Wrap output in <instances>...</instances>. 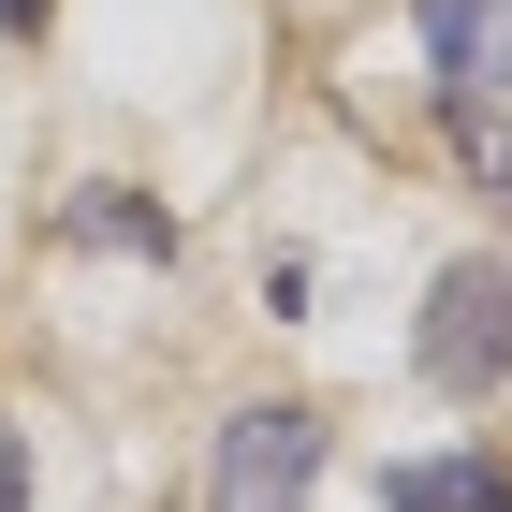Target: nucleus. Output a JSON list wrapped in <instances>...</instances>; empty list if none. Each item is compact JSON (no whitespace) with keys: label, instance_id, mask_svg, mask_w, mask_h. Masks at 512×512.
Instances as JSON below:
<instances>
[{"label":"nucleus","instance_id":"nucleus-1","mask_svg":"<svg viewBox=\"0 0 512 512\" xmlns=\"http://www.w3.org/2000/svg\"><path fill=\"white\" fill-rule=\"evenodd\" d=\"M425 381L439 395H498L512 381V249L439 264V293H425Z\"/></svg>","mask_w":512,"mask_h":512},{"label":"nucleus","instance_id":"nucleus-2","mask_svg":"<svg viewBox=\"0 0 512 512\" xmlns=\"http://www.w3.org/2000/svg\"><path fill=\"white\" fill-rule=\"evenodd\" d=\"M308 483H322V410H293V395L235 410L205 454V512H308Z\"/></svg>","mask_w":512,"mask_h":512},{"label":"nucleus","instance_id":"nucleus-3","mask_svg":"<svg viewBox=\"0 0 512 512\" xmlns=\"http://www.w3.org/2000/svg\"><path fill=\"white\" fill-rule=\"evenodd\" d=\"M425 59L454 103H483V88H512V0H425Z\"/></svg>","mask_w":512,"mask_h":512},{"label":"nucleus","instance_id":"nucleus-4","mask_svg":"<svg viewBox=\"0 0 512 512\" xmlns=\"http://www.w3.org/2000/svg\"><path fill=\"white\" fill-rule=\"evenodd\" d=\"M381 512H512V469L498 454H395Z\"/></svg>","mask_w":512,"mask_h":512},{"label":"nucleus","instance_id":"nucleus-5","mask_svg":"<svg viewBox=\"0 0 512 512\" xmlns=\"http://www.w3.org/2000/svg\"><path fill=\"white\" fill-rule=\"evenodd\" d=\"M74 235H88V249H147V264H161V249H176V220H161V205H118V191H88V205H74Z\"/></svg>","mask_w":512,"mask_h":512},{"label":"nucleus","instance_id":"nucleus-6","mask_svg":"<svg viewBox=\"0 0 512 512\" xmlns=\"http://www.w3.org/2000/svg\"><path fill=\"white\" fill-rule=\"evenodd\" d=\"M469 176H483V191H498V205H512V132H498V118H483V103H469Z\"/></svg>","mask_w":512,"mask_h":512},{"label":"nucleus","instance_id":"nucleus-7","mask_svg":"<svg viewBox=\"0 0 512 512\" xmlns=\"http://www.w3.org/2000/svg\"><path fill=\"white\" fill-rule=\"evenodd\" d=\"M0 512H30V454H15V425H0Z\"/></svg>","mask_w":512,"mask_h":512},{"label":"nucleus","instance_id":"nucleus-8","mask_svg":"<svg viewBox=\"0 0 512 512\" xmlns=\"http://www.w3.org/2000/svg\"><path fill=\"white\" fill-rule=\"evenodd\" d=\"M0 30H44V0H0Z\"/></svg>","mask_w":512,"mask_h":512}]
</instances>
